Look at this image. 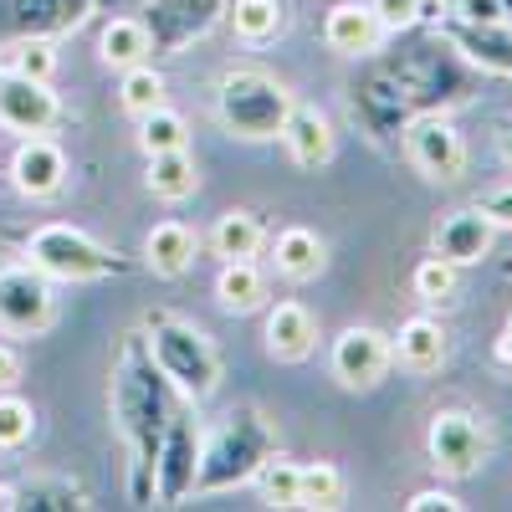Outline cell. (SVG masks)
<instances>
[{"label": "cell", "mask_w": 512, "mask_h": 512, "mask_svg": "<svg viewBox=\"0 0 512 512\" xmlns=\"http://www.w3.org/2000/svg\"><path fill=\"white\" fill-rule=\"evenodd\" d=\"M472 93H477V67L436 31L405 41L395 52L359 57V72L349 82V108L374 144H395L405 123L425 113H451Z\"/></svg>", "instance_id": "obj_1"}, {"label": "cell", "mask_w": 512, "mask_h": 512, "mask_svg": "<svg viewBox=\"0 0 512 512\" xmlns=\"http://www.w3.org/2000/svg\"><path fill=\"white\" fill-rule=\"evenodd\" d=\"M175 405H180L175 384L154 364L144 328L128 333L113 364V420H118V436L128 441V456H134L128 461V497H134V507H154V456Z\"/></svg>", "instance_id": "obj_2"}, {"label": "cell", "mask_w": 512, "mask_h": 512, "mask_svg": "<svg viewBox=\"0 0 512 512\" xmlns=\"http://www.w3.org/2000/svg\"><path fill=\"white\" fill-rule=\"evenodd\" d=\"M277 451V436L272 425L262 420L256 405H236L216 436L200 446V466H195V492L210 497V492H231V487H246L256 477V466Z\"/></svg>", "instance_id": "obj_3"}, {"label": "cell", "mask_w": 512, "mask_h": 512, "mask_svg": "<svg viewBox=\"0 0 512 512\" xmlns=\"http://www.w3.org/2000/svg\"><path fill=\"white\" fill-rule=\"evenodd\" d=\"M144 338H149L154 364L164 369V379L175 384L185 400H210V395H216L221 354H216V344H210L195 323H185V318L159 308V313L144 318Z\"/></svg>", "instance_id": "obj_4"}, {"label": "cell", "mask_w": 512, "mask_h": 512, "mask_svg": "<svg viewBox=\"0 0 512 512\" xmlns=\"http://www.w3.org/2000/svg\"><path fill=\"white\" fill-rule=\"evenodd\" d=\"M292 108V93L262 67H231L216 77V118L231 139H277Z\"/></svg>", "instance_id": "obj_5"}, {"label": "cell", "mask_w": 512, "mask_h": 512, "mask_svg": "<svg viewBox=\"0 0 512 512\" xmlns=\"http://www.w3.org/2000/svg\"><path fill=\"white\" fill-rule=\"evenodd\" d=\"M26 262L36 272H47L52 282H103V277H128L134 272V262L118 251H108L103 241H93L88 231L77 226H36L26 236Z\"/></svg>", "instance_id": "obj_6"}, {"label": "cell", "mask_w": 512, "mask_h": 512, "mask_svg": "<svg viewBox=\"0 0 512 512\" xmlns=\"http://www.w3.org/2000/svg\"><path fill=\"white\" fill-rule=\"evenodd\" d=\"M57 318V292L52 277L36 272L31 262H6L0 267V333L6 338H36Z\"/></svg>", "instance_id": "obj_7"}, {"label": "cell", "mask_w": 512, "mask_h": 512, "mask_svg": "<svg viewBox=\"0 0 512 512\" xmlns=\"http://www.w3.org/2000/svg\"><path fill=\"white\" fill-rule=\"evenodd\" d=\"M487 451H492V441H487L482 420L472 410H436L431 425H425V456H431V466L451 482L482 472Z\"/></svg>", "instance_id": "obj_8"}, {"label": "cell", "mask_w": 512, "mask_h": 512, "mask_svg": "<svg viewBox=\"0 0 512 512\" xmlns=\"http://www.w3.org/2000/svg\"><path fill=\"white\" fill-rule=\"evenodd\" d=\"M226 6L231 0H149L139 21L149 26L154 57H180L200 36L216 31V21H226Z\"/></svg>", "instance_id": "obj_9"}, {"label": "cell", "mask_w": 512, "mask_h": 512, "mask_svg": "<svg viewBox=\"0 0 512 512\" xmlns=\"http://www.w3.org/2000/svg\"><path fill=\"white\" fill-rule=\"evenodd\" d=\"M98 11V0H0V47L57 41Z\"/></svg>", "instance_id": "obj_10"}, {"label": "cell", "mask_w": 512, "mask_h": 512, "mask_svg": "<svg viewBox=\"0 0 512 512\" xmlns=\"http://www.w3.org/2000/svg\"><path fill=\"white\" fill-rule=\"evenodd\" d=\"M195 466H200V431H195V415L185 405H175L164 425V441L154 456V502L159 507H175L195 492Z\"/></svg>", "instance_id": "obj_11"}, {"label": "cell", "mask_w": 512, "mask_h": 512, "mask_svg": "<svg viewBox=\"0 0 512 512\" xmlns=\"http://www.w3.org/2000/svg\"><path fill=\"white\" fill-rule=\"evenodd\" d=\"M390 364H395V344H390V333L374 328V323L344 328L328 349V369L344 390H374V384L390 374Z\"/></svg>", "instance_id": "obj_12"}, {"label": "cell", "mask_w": 512, "mask_h": 512, "mask_svg": "<svg viewBox=\"0 0 512 512\" xmlns=\"http://www.w3.org/2000/svg\"><path fill=\"white\" fill-rule=\"evenodd\" d=\"M62 123V98L52 93V82L26 77L16 67H0V128L6 134H52Z\"/></svg>", "instance_id": "obj_13"}, {"label": "cell", "mask_w": 512, "mask_h": 512, "mask_svg": "<svg viewBox=\"0 0 512 512\" xmlns=\"http://www.w3.org/2000/svg\"><path fill=\"white\" fill-rule=\"evenodd\" d=\"M405 154L410 164L420 169L425 180H436V185H451L461 169H466V139L456 134V123L446 113H425L415 123H405Z\"/></svg>", "instance_id": "obj_14"}, {"label": "cell", "mask_w": 512, "mask_h": 512, "mask_svg": "<svg viewBox=\"0 0 512 512\" xmlns=\"http://www.w3.org/2000/svg\"><path fill=\"white\" fill-rule=\"evenodd\" d=\"M441 36H446L477 72L512 77V21H461V16H441Z\"/></svg>", "instance_id": "obj_15"}, {"label": "cell", "mask_w": 512, "mask_h": 512, "mask_svg": "<svg viewBox=\"0 0 512 512\" xmlns=\"http://www.w3.org/2000/svg\"><path fill=\"white\" fill-rule=\"evenodd\" d=\"M11 185H16L26 200H52V195H62V185H67V154H62V144L47 139V134L21 139L16 154H11Z\"/></svg>", "instance_id": "obj_16"}, {"label": "cell", "mask_w": 512, "mask_h": 512, "mask_svg": "<svg viewBox=\"0 0 512 512\" xmlns=\"http://www.w3.org/2000/svg\"><path fill=\"white\" fill-rule=\"evenodd\" d=\"M492 241H497V226L482 216L477 205L451 210V216H441V226L431 231V251L441 256V262H451V267L482 262V256L492 251Z\"/></svg>", "instance_id": "obj_17"}, {"label": "cell", "mask_w": 512, "mask_h": 512, "mask_svg": "<svg viewBox=\"0 0 512 512\" xmlns=\"http://www.w3.org/2000/svg\"><path fill=\"white\" fill-rule=\"evenodd\" d=\"M379 36H384V26L369 11V0H338V6L323 16V41H328V52H338V57L359 62V57L379 52Z\"/></svg>", "instance_id": "obj_18"}, {"label": "cell", "mask_w": 512, "mask_h": 512, "mask_svg": "<svg viewBox=\"0 0 512 512\" xmlns=\"http://www.w3.org/2000/svg\"><path fill=\"white\" fill-rule=\"evenodd\" d=\"M267 354L282 359V364H303L313 349H318V318L303 308V303H277L267 313Z\"/></svg>", "instance_id": "obj_19"}, {"label": "cell", "mask_w": 512, "mask_h": 512, "mask_svg": "<svg viewBox=\"0 0 512 512\" xmlns=\"http://www.w3.org/2000/svg\"><path fill=\"white\" fill-rule=\"evenodd\" d=\"M390 344H395V359H400L410 374H436V369L446 364V328H441L436 318H425V313L405 318Z\"/></svg>", "instance_id": "obj_20"}, {"label": "cell", "mask_w": 512, "mask_h": 512, "mask_svg": "<svg viewBox=\"0 0 512 512\" xmlns=\"http://www.w3.org/2000/svg\"><path fill=\"white\" fill-rule=\"evenodd\" d=\"M277 139L287 144L292 164H303V169H318V164L333 159V123L318 108H292Z\"/></svg>", "instance_id": "obj_21"}, {"label": "cell", "mask_w": 512, "mask_h": 512, "mask_svg": "<svg viewBox=\"0 0 512 512\" xmlns=\"http://www.w3.org/2000/svg\"><path fill=\"white\" fill-rule=\"evenodd\" d=\"M323 262H328V246H323L318 231H308V226L277 231V241H272V267H277V277H287V282H313V277L323 272Z\"/></svg>", "instance_id": "obj_22"}, {"label": "cell", "mask_w": 512, "mask_h": 512, "mask_svg": "<svg viewBox=\"0 0 512 512\" xmlns=\"http://www.w3.org/2000/svg\"><path fill=\"white\" fill-rule=\"evenodd\" d=\"M195 251H200V236L185 226V221H159L149 226L144 236V262L159 272V277H185L195 267Z\"/></svg>", "instance_id": "obj_23"}, {"label": "cell", "mask_w": 512, "mask_h": 512, "mask_svg": "<svg viewBox=\"0 0 512 512\" xmlns=\"http://www.w3.org/2000/svg\"><path fill=\"white\" fill-rule=\"evenodd\" d=\"M144 185L154 200H169L180 205L200 190V169L190 159V149H164V154H149V169H144Z\"/></svg>", "instance_id": "obj_24"}, {"label": "cell", "mask_w": 512, "mask_h": 512, "mask_svg": "<svg viewBox=\"0 0 512 512\" xmlns=\"http://www.w3.org/2000/svg\"><path fill=\"white\" fill-rule=\"evenodd\" d=\"M98 57L103 67L123 72V67H139V62H154V47H149V26L139 16H113L98 36Z\"/></svg>", "instance_id": "obj_25"}, {"label": "cell", "mask_w": 512, "mask_h": 512, "mask_svg": "<svg viewBox=\"0 0 512 512\" xmlns=\"http://www.w3.org/2000/svg\"><path fill=\"white\" fill-rule=\"evenodd\" d=\"M226 21H231L236 41H246V47H267V41H277L287 31V6L282 0H231Z\"/></svg>", "instance_id": "obj_26"}, {"label": "cell", "mask_w": 512, "mask_h": 512, "mask_svg": "<svg viewBox=\"0 0 512 512\" xmlns=\"http://www.w3.org/2000/svg\"><path fill=\"white\" fill-rule=\"evenodd\" d=\"M267 246V226L251 216V210H226V216H216V226H210V251L221 256V262H246V256H256Z\"/></svg>", "instance_id": "obj_27"}, {"label": "cell", "mask_w": 512, "mask_h": 512, "mask_svg": "<svg viewBox=\"0 0 512 512\" xmlns=\"http://www.w3.org/2000/svg\"><path fill=\"white\" fill-rule=\"evenodd\" d=\"M262 297H267V277H262V267H256V256H246V262H221L216 303L226 313H251V308H262Z\"/></svg>", "instance_id": "obj_28"}, {"label": "cell", "mask_w": 512, "mask_h": 512, "mask_svg": "<svg viewBox=\"0 0 512 512\" xmlns=\"http://www.w3.org/2000/svg\"><path fill=\"white\" fill-rule=\"evenodd\" d=\"M11 507H21V512H77V507H88V497H82V487L67 482V477H31V482L11 487Z\"/></svg>", "instance_id": "obj_29"}, {"label": "cell", "mask_w": 512, "mask_h": 512, "mask_svg": "<svg viewBox=\"0 0 512 512\" xmlns=\"http://www.w3.org/2000/svg\"><path fill=\"white\" fill-rule=\"evenodd\" d=\"M118 103H123V113H134V118H144L149 108H159L164 103V72L154 62L123 67L118 72Z\"/></svg>", "instance_id": "obj_30"}, {"label": "cell", "mask_w": 512, "mask_h": 512, "mask_svg": "<svg viewBox=\"0 0 512 512\" xmlns=\"http://www.w3.org/2000/svg\"><path fill=\"white\" fill-rule=\"evenodd\" d=\"M185 144H190V123L169 108V103H159V108H149V113L139 118V149H144V154L185 149Z\"/></svg>", "instance_id": "obj_31"}, {"label": "cell", "mask_w": 512, "mask_h": 512, "mask_svg": "<svg viewBox=\"0 0 512 512\" xmlns=\"http://www.w3.org/2000/svg\"><path fill=\"white\" fill-rule=\"evenodd\" d=\"M344 502V472L333 461L297 466V507H338Z\"/></svg>", "instance_id": "obj_32"}, {"label": "cell", "mask_w": 512, "mask_h": 512, "mask_svg": "<svg viewBox=\"0 0 512 512\" xmlns=\"http://www.w3.org/2000/svg\"><path fill=\"white\" fill-rule=\"evenodd\" d=\"M256 492H262V502L272 507H297V461H287L282 451H272L262 466H256Z\"/></svg>", "instance_id": "obj_33"}, {"label": "cell", "mask_w": 512, "mask_h": 512, "mask_svg": "<svg viewBox=\"0 0 512 512\" xmlns=\"http://www.w3.org/2000/svg\"><path fill=\"white\" fill-rule=\"evenodd\" d=\"M36 431V410L16 390H0V451H21Z\"/></svg>", "instance_id": "obj_34"}, {"label": "cell", "mask_w": 512, "mask_h": 512, "mask_svg": "<svg viewBox=\"0 0 512 512\" xmlns=\"http://www.w3.org/2000/svg\"><path fill=\"white\" fill-rule=\"evenodd\" d=\"M410 287H415L420 303H451V297H456V267H451V262H441V256L431 251V256H425V262L415 267Z\"/></svg>", "instance_id": "obj_35"}, {"label": "cell", "mask_w": 512, "mask_h": 512, "mask_svg": "<svg viewBox=\"0 0 512 512\" xmlns=\"http://www.w3.org/2000/svg\"><path fill=\"white\" fill-rule=\"evenodd\" d=\"M11 67H16V72H26V77L52 82V72H57V52L47 47V41H21V47L11 52Z\"/></svg>", "instance_id": "obj_36"}, {"label": "cell", "mask_w": 512, "mask_h": 512, "mask_svg": "<svg viewBox=\"0 0 512 512\" xmlns=\"http://www.w3.org/2000/svg\"><path fill=\"white\" fill-rule=\"evenodd\" d=\"M369 11L379 16L384 31H410V26H420V0H369Z\"/></svg>", "instance_id": "obj_37"}, {"label": "cell", "mask_w": 512, "mask_h": 512, "mask_svg": "<svg viewBox=\"0 0 512 512\" xmlns=\"http://www.w3.org/2000/svg\"><path fill=\"white\" fill-rule=\"evenodd\" d=\"M477 210H482V216H487L497 231H502V226L512 231V185H502V190L482 195V200H477Z\"/></svg>", "instance_id": "obj_38"}, {"label": "cell", "mask_w": 512, "mask_h": 512, "mask_svg": "<svg viewBox=\"0 0 512 512\" xmlns=\"http://www.w3.org/2000/svg\"><path fill=\"white\" fill-rule=\"evenodd\" d=\"M451 16H461V21H507V11H502V0H451Z\"/></svg>", "instance_id": "obj_39"}, {"label": "cell", "mask_w": 512, "mask_h": 512, "mask_svg": "<svg viewBox=\"0 0 512 512\" xmlns=\"http://www.w3.org/2000/svg\"><path fill=\"white\" fill-rule=\"evenodd\" d=\"M405 507H410V512H436V507H441V512H456L461 502H456V497H451L446 487H425V492H415V497H410Z\"/></svg>", "instance_id": "obj_40"}, {"label": "cell", "mask_w": 512, "mask_h": 512, "mask_svg": "<svg viewBox=\"0 0 512 512\" xmlns=\"http://www.w3.org/2000/svg\"><path fill=\"white\" fill-rule=\"evenodd\" d=\"M16 379H21V354L0 344V390H16Z\"/></svg>", "instance_id": "obj_41"}, {"label": "cell", "mask_w": 512, "mask_h": 512, "mask_svg": "<svg viewBox=\"0 0 512 512\" xmlns=\"http://www.w3.org/2000/svg\"><path fill=\"white\" fill-rule=\"evenodd\" d=\"M451 0H420V21H441Z\"/></svg>", "instance_id": "obj_42"}, {"label": "cell", "mask_w": 512, "mask_h": 512, "mask_svg": "<svg viewBox=\"0 0 512 512\" xmlns=\"http://www.w3.org/2000/svg\"><path fill=\"white\" fill-rule=\"evenodd\" d=\"M497 364H512V333L497 338Z\"/></svg>", "instance_id": "obj_43"}, {"label": "cell", "mask_w": 512, "mask_h": 512, "mask_svg": "<svg viewBox=\"0 0 512 512\" xmlns=\"http://www.w3.org/2000/svg\"><path fill=\"white\" fill-rule=\"evenodd\" d=\"M6 507H11V487H6V482H0V512H6Z\"/></svg>", "instance_id": "obj_44"}, {"label": "cell", "mask_w": 512, "mask_h": 512, "mask_svg": "<svg viewBox=\"0 0 512 512\" xmlns=\"http://www.w3.org/2000/svg\"><path fill=\"white\" fill-rule=\"evenodd\" d=\"M502 149H507V159H512V123H507V134H502Z\"/></svg>", "instance_id": "obj_45"}, {"label": "cell", "mask_w": 512, "mask_h": 512, "mask_svg": "<svg viewBox=\"0 0 512 512\" xmlns=\"http://www.w3.org/2000/svg\"><path fill=\"white\" fill-rule=\"evenodd\" d=\"M502 11H507V21H512V0H502Z\"/></svg>", "instance_id": "obj_46"}, {"label": "cell", "mask_w": 512, "mask_h": 512, "mask_svg": "<svg viewBox=\"0 0 512 512\" xmlns=\"http://www.w3.org/2000/svg\"><path fill=\"white\" fill-rule=\"evenodd\" d=\"M502 272H507V277H512V256H507V262H502Z\"/></svg>", "instance_id": "obj_47"}, {"label": "cell", "mask_w": 512, "mask_h": 512, "mask_svg": "<svg viewBox=\"0 0 512 512\" xmlns=\"http://www.w3.org/2000/svg\"><path fill=\"white\" fill-rule=\"evenodd\" d=\"M502 333H512V318H507V328H502Z\"/></svg>", "instance_id": "obj_48"}, {"label": "cell", "mask_w": 512, "mask_h": 512, "mask_svg": "<svg viewBox=\"0 0 512 512\" xmlns=\"http://www.w3.org/2000/svg\"><path fill=\"white\" fill-rule=\"evenodd\" d=\"M98 6H113V0H98Z\"/></svg>", "instance_id": "obj_49"}]
</instances>
